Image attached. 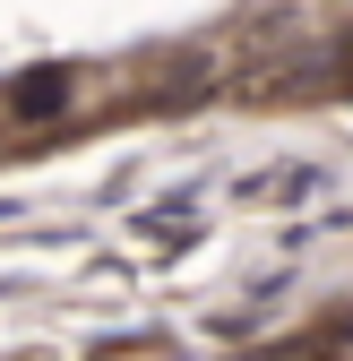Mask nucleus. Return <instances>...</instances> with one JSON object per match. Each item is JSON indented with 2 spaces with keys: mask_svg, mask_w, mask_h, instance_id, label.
Segmentation results:
<instances>
[{
  "mask_svg": "<svg viewBox=\"0 0 353 361\" xmlns=\"http://www.w3.org/2000/svg\"><path fill=\"white\" fill-rule=\"evenodd\" d=\"M328 190H336V164H319V155H285V164L241 172V180H233V207H311V198H328Z\"/></svg>",
  "mask_w": 353,
  "mask_h": 361,
  "instance_id": "obj_1",
  "label": "nucleus"
},
{
  "mask_svg": "<svg viewBox=\"0 0 353 361\" xmlns=\"http://www.w3.org/2000/svg\"><path fill=\"white\" fill-rule=\"evenodd\" d=\"M164 344V327H121V336H104V344H86L78 361H129V353H155Z\"/></svg>",
  "mask_w": 353,
  "mask_h": 361,
  "instance_id": "obj_3",
  "label": "nucleus"
},
{
  "mask_svg": "<svg viewBox=\"0 0 353 361\" xmlns=\"http://www.w3.org/2000/svg\"><path fill=\"white\" fill-rule=\"evenodd\" d=\"M258 319H268L258 301H233V310H215V319H207V336H215V344H241V336H250Z\"/></svg>",
  "mask_w": 353,
  "mask_h": 361,
  "instance_id": "obj_4",
  "label": "nucleus"
},
{
  "mask_svg": "<svg viewBox=\"0 0 353 361\" xmlns=\"http://www.w3.org/2000/svg\"><path fill=\"white\" fill-rule=\"evenodd\" d=\"M69 86H78L69 69H35V78L9 86V112H18V121H52V112L69 104Z\"/></svg>",
  "mask_w": 353,
  "mask_h": 361,
  "instance_id": "obj_2",
  "label": "nucleus"
}]
</instances>
